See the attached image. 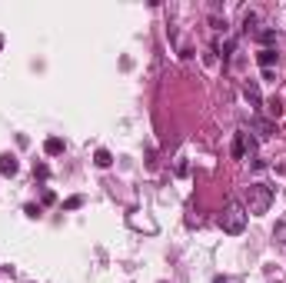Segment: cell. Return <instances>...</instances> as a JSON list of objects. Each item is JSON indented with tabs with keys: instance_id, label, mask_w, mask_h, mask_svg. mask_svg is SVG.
Masks as SVG:
<instances>
[{
	"instance_id": "cell-1",
	"label": "cell",
	"mask_w": 286,
	"mask_h": 283,
	"mask_svg": "<svg viewBox=\"0 0 286 283\" xmlns=\"http://www.w3.org/2000/svg\"><path fill=\"white\" fill-rule=\"evenodd\" d=\"M243 200H247V213H267L269 207H273V200H276V193H273V187H267V183H249L247 190H243Z\"/></svg>"
},
{
	"instance_id": "cell-2",
	"label": "cell",
	"mask_w": 286,
	"mask_h": 283,
	"mask_svg": "<svg viewBox=\"0 0 286 283\" xmlns=\"http://www.w3.org/2000/svg\"><path fill=\"white\" fill-rule=\"evenodd\" d=\"M220 226H223V233H243L247 230V207L240 203V200H229L223 213H220Z\"/></svg>"
},
{
	"instance_id": "cell-3",
	"label": "cell",
	"mask_w": 286,
	"mask_h": 283,
	"mask_svg": "<svg viewBox=\"0 0 286 283\" xmlns=\"http://www.w3.org/2000/svg\"><path fill=\"white\" fill-rule=\"evenodd\" d=\"M253 147H256V143H253V140H249V133H233V157H236V160H243V157H247V150H253Z\"/></svg>"
},
{
	"instance_id": "cell-4",
	"label": "cell",
	"mask_w": 286,
	"mask_h": 283,
	"mask_svg": "<svg viewBox=\"0 0 286 283\" xmlns=\"http://www.w3.org/2000/svg\"><path fill=\"white\" fill-rule=\"evenodd\" d=\"M253 130L260 133V137H269V133H276V123H273V120H263V117H256V120H253Z\"/></svg>"
},
{
	"instance_id": "cell-5",
	"label": "cell",
	"mask_w": 286,
	"mask_h": 283,
	"mask_svg": "<svg viewBox=\"0 0 286 283\" xmlns=\"http://www.w3.org/2000/svg\"><path fill=\"white\" fill-rule=\"evenodd\" d=\"M256 60H260V67H263V70H269V67L276 63V50H273V47H263V50L256 54Z\"/></svg>"
},
{
	"instance_id": "cell-6",
	"label": "cell",
	"mask_w": 286,
	"mask_h": 283,
	"mask_svg": "<svg viewBox=\"0 0 286 283\" xmlns=\"http://www.w3.org/2000/svg\"><path fill=\"white\" fill-rule=\"evenodd\" d=\"M17 170H20V163L14 157H0V173H3V177H14Z\"/></svg>"
},
{
	"instance_id": "cell-7",
	"label": "cell",
	"mask_w": 286,
	"mask_h": 283,
	"mask_svg": "<svg viewBox=\"0 0 286 283\" xmlns=\"http://www.w3.org/2000/svg\"><path fill=\"white\" fill-rule=\"evenodd\" d=\"M243 94H247V100L253 103V107H260V103H263V97H260V87H256L253 80L247 83V90H243Z\"/></svg>"
},
{
	"instance_id": "cell-8",
	"label": "cell",
	"mask_w": 286,
	"mask_h": 283,
	"mask_svg": "<svg viewBox=\"0 0 286 283\" xmlns=\"http://www.w3.org/2000/svg\"><path fill=\"white\" fill-rule=\"evenodd\" d=\"M43 150L50 153V157H57V153H63V140H60V137H50V140L43 143Z\"/></svg>"
},
{
	"instance_id": "cell-9",
	"label": "cell",
	"mask_w": 286,
	"mask_h": 283,
	"mask_svg": "<svg viewBox=\"0 0 286 283\" xmlns=\"http://www.w3.org/2000/svg\"><path fill=\"white\" fill-rule=\"evenodd\" d=\"M94 163H96V167H110V163H114V157H110V150H103V147H100V150L94 153Z\"/></svg>"
},
{
	"instance_id": "cell-10",
	"label": "cell",
	"mask_w": 286,
	"mask_h": 283,
	"mask_svg": "<svg viewBox=\"0 0 286 283\" xmlns=\"http://www.w3.org/2000/svg\"><path fill=\"white\" fill-rule=\"evenodd\" d=\"M273 237H276V240H280V243L286 246V220H283V223H276V226H273Z\"/></svg>"
},
{
	"instance_id": "cell-11",
	"label": "cell",
	"mask_w": 286,
	"mask_h": 283,
	"mask_svg": "<svg viewBox=\"0 0 286 283\" xmlns=\"http://www.w3.org/2000/svg\"><path fill=\"white\" fill-rule=\"evenodd\" d=\"M34 177L47 180V177H50V167H47V163H34Z\"/></svg>"
},
{
	"instance_id": "cell-12",
	"label": "cell",
	"mask_w": 286,
	"mask_h": 283,
	"mask_svg": "<svg viewBox=\"0 0 286 283\" xmlns=\"http://www.w3.org/2000/svg\"><path fill=\"white\" fill-rule=\"evenodd\" d=\"M260 40H263V43H276V30H260Z\"/></svg>"
},
{
	"instance_id": "cell-13",
	"label": "cell",
	"mask_w": 286,
	"mask_h": 283,
	"mask_svg": "<svg viewBox=\"0 0 286 283\" xmlns=\"http://www.w3.org/2000/svg\"><path fill=\"white\" fill-rule=\"evenodd\" d=\"M267 110H269V117H280V113H283V107H280V100H269Z\"/></svg>"
},
{
	"instance_id": "cell-14",
	"label": "cell",
	"mask_w": 286,
	"mask_h": 283,
	"mask_svg": "<svg viewBox=\"0 0 286 283\" xmlns=\"http://www.w3.org/2000/svg\"><path fill=\"white\" fill-rule=\"evenodd\" d=\"M76 207H83V197H70V200L63 203V210H76Z\"/></svg>"
},
{
	"instance_id": "cell-15",
	"label": "cell",
	"mask_w": 286,
	"mask_h": 283,
	"mask_svg": "<svg viewBox=\"0 0 286 283\" xmlns=\"http://www.w3.org/2000/svg\"><path fill=\"white\" fill-rule=\"evenodd\" d=\"M253 23H256V14H253V10H247V14H243V27H247V30H249Z\"/></svg>"
},
{
	"instance_id": "cell-16",
	"label": "cell",
	"mask_w": 286,
	"mask_h": 283,
	"mask_svg": "<svg viewBox=\"0 0 286 283\" xmlns=\"http://www.w3.org/2000/svg\"><path fill=\"white\" fill-rule=\"evenodd\" d=\"M23 213H27V217H37V213H40V207H34V203H27V207H23Z\"/></svg>"
},
{
	"instance_id": "cell-17",
	"label": "cell",
	"mask_w": 286,
	"mask_h": 283,
	"mask_svg": "<svg viewBox=\"0 0 286 283\" xmlns=\"http://www.w3.org/2000/svg\"><path fill=\"white\" fill-rule=\"evenodd\" d=\"M213 283H229V280H223V277H216V280H213Z\"/></svg>"
},
{
	"instance_id": "cell-18",
	"label": "cell",
	"mask_w": 286,
	"mask_h": 283,
	"mask_svg": "<svg viewBox=\"0 0 286 283\" xmlns=\"http://www.w3.org/2000/svg\"><path fill=\"white\" fill-rule=\"evenodd\" d=\"M0 47H3V37H0Z\"/></svg>"
}]
</instances>
